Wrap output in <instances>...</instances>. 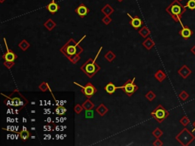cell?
<instances>
[{"label":"cell","instance_id":"obj_1","mask_svg":"<svg viewBox=\"0 0 195 146\" xmlns=\"http://www.w3.org/2000/svg\"><path fill=\"white\" fill-rule=\"evenodd\" d=\"M84 38H85V36H84V37L81 39V40H79V42H76L73 38H70V39L60 49V52L63 53V54L65 56V57H66L67 59H69L70 57H71V56H75V55H80L81 53L83 52L84 50H83V47L79 45V43L83 40Z\"/></svg>","mask_w":195,"mask_h":146},{"label":"cell","instance_id":"obj_2","mask_svg":"<svg viewBox=\"0 0 195 146\" xmlns=\"http://www.w3.org/2000/svg\"><path fill=\"white\" fill-rule=\"evenodd\" d=\"M165 11L171 15L175 22L181 23V17L185 12L186 8L180 2L179 0H174L172 3L165 9Z\"/></svg>","mask_w":195,"mask_h":146},{"label":"cell","instance_id":"obj_3","mask_svg":"<svg viewBox=\"0 0 195 146\" xmlns=\"http://www.w3.org/2000/svg\"><path fill=\"white\" fill-rule=\"evenodd\" d=\"M95 59L90 58L80 67V69L88 77L93 78L101 70V66L96 63Z\"/></svg>","mask_w":195,"mask_h":146},{"label":"cell","instance_id":"obj_4","mask_svg":"<svg viewBox=\"0 0 195 146\" xmlns=\"http://www.w3.org/2000/svg\"><path fill=\"white\" fill-rule=\"evenodd\" d=\"M175 139L182 145L188 146L195 140V135L188 129L184 128L176 135Z\"/></svg>","mask_w":195,"mask_h":146},{"label":"cell","instance_id":"obj_5","mask_svg":"<svg viewBox=\"0 0 195 146\" xmlns=\"http://www.w3.org/2000/svg\"><path fill=\"white\" fill-rule=\"evenodd\" d=\"M150 115L153 117L159 123H161L169 116V112L163 107V106L159 104L154 111H152Z\"/></svg>","mask_w":195,"mask_h":146},{"label":"cell","instance_id":"obj_6","mask_svg":"<svg viewBox=\"0 0 195 146\" xmlns=\"http://www.w3.org/2000/svg\"><path fill=\"white\" fill-rule=\"evenodd\" d=\"M135 79V77H134L133 79H128L122 86L118 87V88L122 89V90L124 91V93H125L128 97H131V96L139 89V87L137 86V84L134 83Z\"/></svg>","mask_w":195,"mask_h":146},{"label":"cell","instance_id":"obj_7","mask_svg":"<svg viewBox=\"0 0 195 146\" xmlns=\"http://www.w3.org/2000/svg\"><path fill=\"white\" fill-rule=\"evenodd\" d=\"M74 84L82 88V92H83V94L86 96L88 98L92 97V96L94 95L96 92H97L96 88L91 82H88L85 86H83V85H81V84H78V83L76 82H74Z\"/></svg>","mask_w":195,"mask_h":146},{"label":"cell","instance_id":"obj_8","mask_svg":"<svg viewBox=\"0 0 195 146\" xmlns=\"http://www.w3.org/2000/svg\"><path fill=\"white\" fill-rule=\"evenodd\" d=\"M9 99H10V101H11V106L20 107L19 111H21V109L25 107L28 103V100L21 94H20V97H15L13 98H10L9 97Z\"/></svg>","mask_w":195,"mask_h":146},{"label":"cell","instance_id":"obj_9","mask_svg":"<svg viewBox=\"0 0 195 146\" xmlns=\"http://www.w3.org/2000/svg\"><path fill=\"white\" fill-rule=\"evenodd\" d=\"M4 42H5V45H6V47L7 52H6V53H5V54L2 56V59H3L4 60H6V61H12V62H13V61H15V60H17L18 56L15 54L13 51H11V50L9 48L6 38H4Z\"/></svg>","mask_w":195,"mask_h":146},{"label":"cell","instance_id":"obj_10","mask_svg":"<svg viewBox=\"0 0 195 146\" xmlns=\"http://www.w3.org/2000/svg\"><path fill=\"white\" fill-rule=\"evenodd\" d=\"M89 11H90L89 9H88V8L86 7V6L83 3H81L75 9V13L79 15V17L82 18L85 17V16L89 13Z\"/></svg>","mask_w":195,"mask_h":146},{"label":"cell","instance_id":"obj_11","mask_svg":"<svg viewBox=\"0 0 195 146\" xmlns=\"http://www.w3.org/2000/svg\"><path fill=\"white\" fill-rule=\"evenodd\" d=\"M127 15L129 16L130 18V24L131 25L132 27H133L134 29H136V30H137V29H139V28H140L142 25H143V21L141 20L140 18H139L137 15H136V16H134V17H132L131 15H130V14L127 13Z\"/></svg>","mask_w":195,"mask_h":146},{"label":"cell","instance_id":"obj_12","mask_svg":"<svg viewBox=\"0 0 195 146\" xmlns=\"http://www.w3.org/2000/svg\"><path fill=\"white\" fill-rule=\"evenodd\" d=\"M181 25H182V29L179 31V34H180L184 39L185 40L189 39V38L192 36V34H193V31H192L188 27L184 26L183 24H181Z\"/></svg>","mask_w":195,"mask_h":146},{"label":"cell","instance_id":"obj_13","mask_svg":"<svg viewBox=\"0 0 195 146\" xmlns=\"http://www.w3.org/2000/svg\"><path fill=\"white\" fill-rule=\"evenodd\" d=\"M46 9H47V11H48L51 15H54V14L56 13L57 11L60 9V6H59L58 4L55 2V0H52V2L47 5Z\"/></svg>","mask_w":195,"mask_h":146},{"label":"cell","instance_id":"obj_14","mask_svg":"<svg viewBox=\"0 0 195 146\" xmlns=\"http://www.w3.org/2000/svg\"><path fill=\"white\" fill-rule=\"evenodd\" d=\"M178 73L183 79H187V78L191 74L192 71L190 69V68L188 67V66L184 65V66H182L180 68V69L178 71Z\"/></svg>","mask_w":195,"mask_h":146},{"label":"cell","instance_id":"obj_15","mask_svg":"<svg viewBox=\"0 0 195 146\" xmlns=\"http://www.w3.org/2000/svg\"><path fill=\"white\" fill-rule=\"evenodd\" d=\"M117 89H118V87L115 86V84H113L112 82H109L105 86V91L109 94H113L116 91Z\"/></svg>","mask_w":195,"mask_h":146},{"label":"cell","instance_id":"obj_16","mask_svg":"<svg viewBox=\"0 0 195 146\" xmlns=\"http://www.w3.org/2000/svg\"><path fill=\"white\" fill-rule=\"evenodd\" d=\"M101 12L104 14L105 15H107V16H110L111 15H112L115 11V9H113V7L111 6H110L109 4L105 5L102 9H101Z\"/></svg>","mask_w":195,"mask_h":146},{"label":"cell","instance_id":"obj_17","mask_svg":"<svg viewBox=\"0 0 195 146\" xmlns=\"http://www.w3.org/2000/svg\"><path fill=\"white\" fill-rule=\"evenodd\" d=\"M95 111L101 116H104L107 113V111H108V109L106 107V106H105L104 103H101L98 107H96Z\"/></svg>","mask_w":195,"mask_h":146},{"label":"cell","instance_id":"obj_18","mask_svg":"<svg viewBox=\"0 0 195 146\" xmlns=\"http://www.w3.org/2000/svg\"><path fill=\"white\" fill-rule=\"evenodd\" d=\"M142 44H143V47H144L147 50H150L155 46V42L150 38H147L146 40H144V41L143 42Z\"/></svg>","mask_w":195,"mask_h":146},{"label":"cell","instance_id":"obj_19","mask_svg":"<svg viewBox=\"0 0 195 146\" xmlns=\"http://www.w3.org/2000/svg\"><path fill=\"white\" fill-rule=\"evenodd\" d=\"M43 26L45 27V28H47L49 31H51V30H52L53 29V28L56 26V24L55 21H53L52 19L49 18V19H47L45 22L43 23Z\"/></svg>","mask_w":195,"mask_h":146},{"label":"cell","instance_id":"obj_20","mask_svg":"<svg viewBox=\"0 0 195 146\" xmlns=\"http://www.w3.org/2000/svg\"><path fill=\"white\" fill-rule=\"evenodd\" d=\"M155 78L159 82H162L166 78V74L162 70H158L155 74Z\"/></svg>","mask_w":195,"mask_h":146},{"label":"cell","instance_id":"obj_21","mask_svg":"<svg viewBox=\"0 0 195 146\" xmlns=\"http://www.w3.org/2000/svg\"><path fill=\"white\" fill-rule=\"evenodd\" d=\"M82 106L83 107V108H84L85 111L92 110V109H93L95 107L94 103H93V102H92V101L89 99V98H88V99L85 101V102H83V103L82 104Z\"/></svg>","mask_w":195,"mask_h":146},{"label":"cell","instance_id":"obj_22","mask_svg":"<svg viewBox=\"0 0 195 146\" xmlns=\"http://www.w3.org/2000/svg\"><path fill=\"white\" fill-rule=\"evenodd\" d=\"M139 35L143 38H147L148 36L150 34V30L146 26H143L140 28V30L138 31Z\"/></svg>","mask_w":195,"mask_h":146},{"label":"cell","instance_id":"obj_23","mask_svg":"<svg viewBox=\"0 0 195 146\" xmlns=\"http://www.w3.org/2000/svg\"><path fill=\"white\" fill-rule=\"evenodd\" d=\"M30 46L31 44L27 41L26 40H22L19 43V47L23 51H26L30 47Z\"/></svg>","mask_w":195,"mask_h":146},{"label":"cell","instance_id":"obj_24","mask_svg":"<svg viewBox=\"0 0 195 146\" xmlns=\"http://www.w3.org/2000/svg\"><path fill=\"white\" fill-rule=\"evenodd\" d=\"M19 136L21 138L22 140H27L28 139V138L30 137V133L26 129V128H24L22 131H21L19 133Z\"/></svg>","mask_w":195,"mask_h":146},{"label":"cell","instance_id":"obj_25","mask_svg":"<svg viewBox=\"0 0 195 146\" xmlns=\"http://www.w3.org/2000/svg\"><path fill=\"white\" fill-rule=\"evenodd\" d=\"M105 58L106 59V60H107L109 62H111L113 60L116 58V55H115V53L112 52V51L110 50L105 55Z\"/></svg>","mask_w":195,"mask_h":146},{"label":"cell","instance_id":"obj_26","mask_svg":"<svg viewBox=\"0 0 195 146\" xmlns=\"http://www.w3.org/2000/svg\"><path fill=\"white\" fill-rule=\"evenodd\" d=\"M145 97H146V98L149 101H152L154 99H155V98H156V94L152 91H148L147 93H146V95H145Z\"/></svg>","mask_w":195,"mask_h":146},{"label":"cell","instance_id":"obj_27","mask_svg":"<svg viewBox=\"0 0 195 146\" xmlns=\"http://www.w3.org/2000/svg\"><path fill=\"white\" fill-rule=\"evenodd\" d=\"M189 94H188V92L186 91L183 90L181 92L180 94H178V97L182 101H185L186 100L188 99V97H189Z\"/></svg>","mask_w":195,"mask_h":146},{"label":"cell","instance_id":"obj_28","mask_svg":"<svg viewBox=\"0 0 195 146\" xmlns=\"http://www.w3.org/2000/svg\"><path fill=\"white\" fill-rule=\"evenodd\" d=\"M152 134L154 135V136L156 137V139H159L160 137L163 135V132L159 128H156L155 130H153V131H152Z\"/></svg>","mask_w":195,"mask_h":146},{"label":"cell","instance_id":"obj_29","mask_svg":"<svg viewBox=\"0 0 195 146\" xmlns=\"http://www.w3.org/2000/svg\"><path fill=\"white\" fill-rule=\"evenodd\" d=\"M179 122H180V123L184 125V126H187V125L190 123V119L188 118V116H183L180 119Z\"/></svg>","mask_w":195,"mask_h":146},{"label":"cell","instance_id":"obj_30","mask_svg":"<svg viewBox=\"0 0 195 146\" xmlns=\"http://www.w3.org/2000/svg\"><path fill=\"white\" fill-rule=\"evenodd\" d=\"M85 119H93L94 118V111H93V109H92V110H88V111H85Z\"/></svg>","mask_w":195,"mask_h":146},{"label":"cell","instance_id":"obj_31","mask_svg":"<svg viewBox=\"0 0 195 146\" xmlns=\"http://www.w3.org/2000/svg\"><path fill=\"white\" fill-rule=\"evenodd\" d=\"M80 55H75V56H71V57H70V58L68 59V60H70V62H72L73 64H76L77 62H79V60H80Z\"/></svg>","mask_w":195,"mask_h":146},{"label":"cell","instance_id":"obj_32","mask_svg":"<svg viewBox=\"0 0 195 146\" xmlns=\"http://www.w3.org/2000/svg\"><path fill=\"white\" fill-rule=\"evenodd\" d=\"M39 89L41 91L46 92L48 89H50V87H49L48 84H47V82H42L41 84L39 85Z\"/></svg>","mask_w":195,"mask_h":146},{"label":"cell","instance_id":"obj_33","mask_svg":"<svg viewBox=\"0 0 195 146\" xmlns=\"http://www.w3.org/2000/svg\"><path fill=\"white\" fill-rule=\"evenodd\" d=\"M55 112H56V114L63 115L64 113L66 112V109L63 107H60V106H59V107H57L56 108Z\"/></svg>","mask_w":195,"mask_h":146},{"label":"cell","instance_id":"obj_34","mask_svg":"<svg viewBox=\"0 0 195 146\" xmlns=\"http://www.w3.org/2000/svg\"><path fill=\"white\" fill-rule=\"evenodd\" d=\"M83 110H84V108H83V107L82 106V105L79 104V103H76V104L75 105V107H74V111H75V113H76V114H80Z\"/></svg>","mask_w":195,"mask_h":146},{"label":"cell","instance_id":"obj_35","mask_svg":"<svg viewBox=\"0 0 195 146\" xmlns=\"http://www.w3.org/2000/svg\"><path fill=\"white\" fill-rule=\"evenodd\" d=\"M186 7H188L191 10L195 9V0H189L187 4H186Z\"/></svg>","mask_w":195,"mask_h":146},{"label":"cell","instance_id":"obj_36","mask_svg":"<svg viewBox=\"0 0 195 146\" xmlns=\"http://www.w3.org/2000/svg\"><path fill=\"white\" fill-rule=\"evenodd\" d=\"M3 65L6 66L7 69H11V68L15 66V61L12 62V61H6V60H5V62H3Z\"/></svg>","mask_w":195,"mask_h":146},{"label":"cell","instance_id":"obj_37","mask_svg":"<svg viewBox=\"0 0 195 146\" xmlns=\"http://www.w3.org/2000/svg\"><path fill=\"white\" fill-rule=\"evenodd\" d=\"M101 21H102V22H103L105 25H108V24H110L111 21H112V18H111L110 16H107V15H105V17L102 18Z\"/></svg>","mask_w":195,"mask_h":146},{"label":"cell","instance_id":"obj_38","mask_svg":"<svg viewBox=\"0 0 195 146\" xmlns=\"http://www.w3.org/2000/svg\"><path fill=\"white\" fill-rule=\"evenodd\" d=\"M152 145L154 146H162L163 145V142L159 139H156V140L152 143Z\"/></svg>","mask_w":195,"mask_h":146},{"label":"cell","instance_id":"obj_39","mask_svg":"<svg viewBox=\"0 0 195 146\" xmlns=\"http://www.w3.org/2000/svg\"><path fill=\"white\" fill-rule=\"evenodd\" d=\"M191 52L192 53H193V54L195 56V45L191 49Z\"/></svg>","mask_w":195,"mask_h":146},{"label":"cell","instance_id":"obj_40","mask_svg":"<svg viewBox=\"0 0 195 146\" xmlns=\"http://www.w3.org/2000/svg\"><path fill=\"white\" fill-rule=\"evenodd\" d=\"M5 1H6V0H0V2H1V3H3Z\"/></svg>","mask_w":195,"mask_h":146},{"label":"cell","instance_id":"obj_41","mask_svg":"<svg viewBox=\"0 0 195 146\" xmlns=\"http://www.w3.org/2000/svg\"><path fill=\"white\" fill-rule=\"evenodd\" d=\"M193 126H194V130H195V122H194V123Z\"/></svg>","mask_w":195,"mask_h":146},{"label":"cell","instance_id":"obj_42","mask_svg":"<svg viewBox=\"0 0 195 146\" xmlns=\"http://www.w3.org/2000/svg\"><path fill=\"white\" fill-rule=\"evenodd\" d=\"M117 1H118L119 2H123V1H124V0H117Z\"/></svg>","mask_w":195,"mask_h":146},{"label":"cell","instance_id":"obj_43","mask_svg":"<svg viewBox=\"0 0 195 146\" xmlns=\"http://www.w3.org/2000/svg\"><path fill=\"white\" fill-rule=\"evenodd\" d=\"M179 1H182V0H179Z\"/></svg>","mask_w":195,"mask_h":146}]
</instances>
